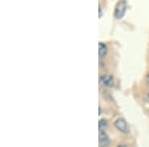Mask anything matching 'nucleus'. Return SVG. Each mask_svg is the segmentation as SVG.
<instances>
[{
  "label": "nucleus",
  "mask_w": 149,
  "mask_h": 147,
  "mask_svg": "<svg viewBox=\"0 0 149 147\" xmlns=\"http://www.w3.org/2000/svg\"><path fill=\"white\" fill-rule=\"evenodd\" d=\"M126 1L125 0H119L116 3V6H115L114 9V17L116 19H121L125 14L126 11Z\"/></svg>",
  "instance_id": "f257e3e1"
},
{
  "label": "nucleus",
  "mask_w": 149,
  "mask_h": 147,
  "mask_svg": "<svg viewBox=\"0 0 149 147\" xmlns=\"http://www.w3.org/2000/svg\"><path fill=\"white\" fill-rule=\"evenodd\" d=\"M114 126L122 133H129V126L124 118H121V117L117 118L114 121Z\"/></svg>",
  "instance_id": "f03ea898"
},
{
  "label": "nucleus",
  "mask_w": 149,
  "mask_h": 147,
  "mask_svg": "<svg viewBox=\"0 0 149 147\" xmlns=\"http://www.w3.org/2000/svg\"><path fill=\"white\" fill-rule=\"evenodd\" d=\"M100 82L103 86H105V88H111L114 84L113 77H112L110 74L102 75L100 78Z\"/></svg>",
  "instance_id": "7ed1b4c3"
},
{
  "label": "nucleus",
  "mask_w": 149,
  "mask_h": 147,
  "mask_svg": "<svg viewBox=\"0 0 149 147\" xmlns=\"http://www.w3.org/2000/svg\"><path fill=\"white\" fill-rule=\"evenodd\" d=\"M98 143L100 146H109L110 143V139L109 135L105 133V131H100V135H98Z\"/></svg>",
  "instance_id": "20e7f679"
},
{
  "label": "nucleus",
  "mask_w": 149,
  "mask_h": 147,
  "mask_svg": "<svg viewBox=\"0 0 149 147\" xmlns=\"http://www.w3.org/2000/svg\"><path fill=\"white\" fill-rule=\"evenodd\" d=\"M107 54V47L104 43L100 42L98 43V56L102 59V58L105 57V55Z\"/></svg>",
  "instance_id": "39448f33"
},
{
  "label": "nucleus",
  "mask_w": 149,
  "mask_h": 147,
  "mask_svg": "<svg viewBox=\"0 0 149 147\" xmlns=\"http://www.w3.org/2000/svg\"><path fill=\"white\" fill-rule=\"evenodd\" d=\"M107 128V120L105 118H102L98 121V129L100 131H105V129Z\"/></svg>",
  "instance_id": "423d86ee"
},
{
  "label": "nucleus",
  "mask_w": 149,
  "mask_h": 147,
  "mask_svg": "<svg viewBox=\"0 0 149 147\" xmlns=\"http://www.w3.org/2000/svg\"><path fill=\"white\" fill-rule=\"evenodd\" d=\"M98 17L100 18H102V6H98Z\"/></svg>",
  "instance_id": "0eeeda50"
},
{
  "label": "nucleus",
  "mask_w": 149,
  "mask_h": 147,
  "mask_svg": "<svg viewBox=\"0 0 149 147\" xmlns=\"http://www.w3.org/2000/svg\"><path fill=\"white\" fill-rule=\"evenodd\" d=\"M146 79H147V81L149 82V73H148V75H147V76H146Z\"/></svg>",
  "instance_id": "6e6552de"
},
{
  "label": "nucleus",
  "mask_w": 149,
  "mask_h": 147,
  "mask_svg": "<svg viewBox=\"0 0 149 147\" xmlns=\"http://www.w3.org/2000/svg\"><path fill=\"white\" fill-rule=\"evenodd\" d=\"M100 114H102V107H100Z\"/></svg>",
  "instance_id": "1a4fd4ad"
},
{
  "label": "nucleus",
  "mask_w": 149,
  "mask_h": 147,
  "mask_svg": "<svg viewBox=\"0 0 149 147\" xmlns=\"http://www.w3.org/2000/svg\"><path fill=\"white\" fill-rule=\"evenodd\" d=\"M148 98H149V95H148Z\"/></svg>",
  "instance_id": "9d476101"
}]
</instances>
